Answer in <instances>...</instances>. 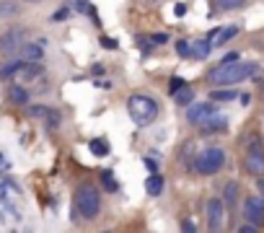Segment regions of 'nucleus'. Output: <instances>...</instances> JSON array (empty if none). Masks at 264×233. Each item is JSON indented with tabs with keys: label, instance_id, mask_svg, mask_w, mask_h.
Segmentation results:
<instances>
[{
	"label": "nucleus",
	"instance_id": "13",
	"mask_svg": "<svg viewBox=\"0 0 264 233\" xmlns=\"http://www.w3.org/2000/svg\"><path fill=\"white\" fill-rule=\"evenodd\" d=\"M210 50H212V44L208 39H197V42L189 47V57H194V60H208Z\"/></svg>",
	"mask_w": 264,
	"mask_h": 233
},
{
	"label": "nucleus",
	"instance_id": "1",
	"mask_svg": "<svg viewBox=\"0 0 264 233\" xmlns=\"http://www.w3.org/2000/svg\"><path fill=\"white\" fill-rule=\"evenodd\" d=\"M259 70L257 62H225V65H217L215 70H210L208 73V80L212 86H233V83H241V80L251 78Z\"/></svg>",
	"mask_w": 264,
	"mask_h": 233
},
{
	"label": "nucleus",
	"instance_id": "9",
	"mask_svg": "<svg viewBox=\"0 0 264 233\" xmlns=\"http://www.w3.org/2000/svg\"><path fill=\"white\" fill-rule=\"evenodd\" d=\"M200 130H202V135H212V132H223V130H228V119L223 114H217V112H212L210 116H205V119L197 124Z\"/></svg>",
	"mask_w": 264,
	"mask_h": 233
},
{
	"label": "nucleus",
	"instance_id": "5",
	"mask_svg": "<svg viewBox=\"0 0 264 233\" xmlns=\"http://www.w3.org/2000/svg\"><path fill=\"white\" fill-rule=\"evenodd\" d=\"M244 166H246V171L251 174V176H264V148L259 143V137H251L249 140Z\"/></svg>",
	"mask_w": 264,
	"mask_h": 233
},
{
	"label": "nucleus",
	"instance_id": "14",
	"mask_svg": "<svg viewBox=\"0 0 264 233\" xmlns=\"http://www.w3.org/2000/svg\"><path fill=\"white\" fill-rule=\"evenodd\" d=\"M163 176H160V174H151V176H148V181H145V189H148V194H151V197H158L160 192H163Z\"/></svg>",
	"mask_w": 264,
	"mask_h": 233
},
{
	"label": "nucleus",
	"instance_id": "24",
	"mask_svg": "<svg viewBox=\"0 0 264 233\" xmlns=\"http://www.w3.org/2000/svg\"><path fill=\"white\" fill-rule=\"evenodd\" d=\"M189 42H184V39H181V42H176V55L179 57H189Z\"/></svg>",
	"mask_w": 264,
	"mask_h": 233
},
{
	"label": "nucleus",
	"instance_id": "35",
	"mask_svg": "<svg viewBox=\"0 0 264 233\" xmlns=\"http://www.w3.org/2000/svg\"><path fill=\"white\" fill-rule=\"evenodd\" d=\"M262 99H264V83H262Z\"/></svg>",
	"mask_w": 264,
	"mask_h": 233
},
{
	"label": "nucleus",
	"instance_id": "25",
	"mask_svg": "<svg viewBox=\"0 0 264 233\" xmlns=\"http://www.w3.org/2000/svg\"><path fill=\"white\" fill-rule=\"evenodd\" d=\"M181 86H187L184 83V80H181V78H171V83H168V93H171V96H174V93L181 88Z\"/></svg>",
	"mask_w": 264,
	"mask_h": 233
},
{
	"label": "nucleus",
	"instance_id": "10",
	"mask_svg": "<svg viewBox=\"0 0 264 233\" xmlns=\"http://www.w3.org/2000/svg\"><path fill=\"white\" fill-rule=\"evenodd\" d=\"M212 112H215L212 104H205V101H200V104H189V109H187V122H189V124H200L205 116H210Z\"/></svg>",
	"mask_w": 264,
	"mask_h": 233
},
{
	"label": "nucleus",
	"instance_id": "15",
	"mask_svg": "<svg viewBox=\"0 0 264 233\" xmlns=\"http://www.w3.org/2000/svg\"><path fill=\"white\" fill-rule=\"evenodd\" d=\"M236 200H238V184L228 181L225 189H223V205L225 207H236Z\"/></svg>",
	"mask_w": 264,
	"mask_h": 233
},
{
	"label": "nucleus",
	"instance_id": "18",
	"mask_svg": "<svg viewBox=\"0 0 264 233\" xmlns=\"http://www.w3.org/2000/svg\"><path fill=\"white\" fill-rule=\"evenodd\" d=\"M88 148H91V153H94V156H99V158L109 156V143H106V140H91V143H88Z\"/></svg>",
	"mask_w": 264,
	"mask_h": 233
},
{
	"label": "nucleus",
	"instance_id": "17",
	"mask_svg": "<svg viewBox=\"0 0 264 233\" xmlns=\"http://www.w3.org/2000/svg\"><path fill=\"white\" fill-rule=\"evenodd\" d=\"M174 99H176V104H181V107H189V104L194 101V91H192V86H181V88L174 93Z\"/></svg>",
	"mask_w": 264,
	"mask_h": 233
},
{
	"label": "nucleus",
	"instance_id": "19",
	"mask_svg": "<svg viewBox=\"0 0 264 233\" xmlns=\"http://www.w3.org/2000/svg\"><path fill=\"white\" fill-rule=\"evenodd\" d=\"M101 186H104L106 192H117L119 189V184H117V179H114V174L106 169V171H101Z\"/></svg>",
	"mask_w": 264,
	"mask_h": 233
},
{
	"label": "nucleus",
	"instance_id": "21",
	"mask_svg": "<svg viewBox=\"0 0 264 233\" xmlns=\"http://www.w3.org/2000/svg\"><path fill=\"white\" fill-rule=\"evenodd\" d=\"M246 0H215V8L217 10H236V8H244Z\"/></svg>",
	"mask_w": 264,
	"mask_h": 233
},
{
	"label": "nucleus",
	"instance_id": "11",
	"mask_svg": "<svg viewBox=\"0 0 264 233\" xmlns=\"http://www.w3.org/2000/svg\"><path fill=\"white\" fill-rule=\"evenodd\" d=\"M238 31H241V29L236 26V23H231V26H223V29H215V31H210L208 42H210L212 47H223L225 42H231Z\"/></svg>",
	"mask_w": 264,
	"mask_h": 233
},
{
	"label": "nucleus",
	"instance_id": "32",
	"mask_svg": "<svg viewBox=\"0 0 264 233\" xmlns=\"http://www.w3.org/2000/svg\"><path fill=\"white\" fill-rule=\"evenodd\" d=\"M101 44L109 47V50H114V47H117V42H114V39H101Z\"/></svg>",
	"mask_w": 264,
	"mask_h": 233
},
{
	"label": "nucleus",
	"instance_id": "12",
	"mask_svg": "<svg viewBox=\"0 0 264 233\" xmlns=\"http://www.w3.org/2000/svg\"><path fill=\"white\" fill-rule=\"evenodd\" d=\"M18 55H21V60H24V62H39L44 57V50L39 44H24L18 50Z\"/></svg>",
	"mask_w": 264,
	"mask_h": 233
},
{
	"label": "nucleus",
	"instance_id": "4",
	"mask_svg": "<svg viewBox=\"0 0 264 233\" xmlns=\"http://www.w3.org/2000/svg\"><path fill=\"white\" fill-rule=\"evenodd\" d=\"M225 166V150L223 148H205L202 153L194 158V171L202 176H212Z\"/></svg>",
	"mask_w": 264,
	"mask_h": 233
},
{
	"label": "nucleus",
	"instance_id": "26",
	"mask_svg": "<svg viewBox=\"0 0 264 233\" xmlns=\"http://www.w3.org/2000/svg\"><path fill=\"white\" fill-rule=\"evenodd\" d=\"M67 16H70V8H60L57 13H52V21H65Z\"/></svg>",
	"mask_w": 264,
	"mask_h": 233
},
{
	"label": "nucleus",
	"instance_id": "22",
	"mask_svg": "<svg viewBox=\"0 0 264 233\" xmlns=\"http://www.w3.org/2000/svg\"><path fill=\"white\" fill-rule=\"evenodd\" d=\"M21 67H24V60H21V57H18V60H13V62H8L3 70H0V78H10V75H13V73H18V70Z\"/></svg>",
	"mask_w": 264,
	"mask_h": 233
},
{
	"label": "nucleus",
	"instance_id": "27",
	"mask_svg": "<svg viewBox=\"0 0 264 233\" xmlns=\"http://www.w3.org/2000/svg\"><path fill=\"white\" fill-rule=\"evenodd\" d=\"M151 42H153V44H166V42H168V34H153Z\"/></svg>",
	"mask_w": 264,
	"mask_h": 233
},
{
	"label": "nucleus",
	"instance_id": "30",
	"mask_svg": "<svg viewBox=\"0 0 264 233\" xmlns=\"http://www.w3.org/2000/svg\"><path fill=\"white\" fill-rule=\"evenodd\" d=\"M238 231H241V233H257V226H254V223H246V226H241Z\"/></svg>",
	"mask_w": 264,
	"mask_h": 233
},
{
	"label": "nucleus",
	"instance_id": "20",
	"mask_svg": "<svg viewBox=\"0 0 264 233\" xmlns=\"http://www.w3.org/2000/svg\"><path fill=\"white\" fill-rule=\"evenodd\" d=\"M10 101L18 104V107H24V104L29 101V91L21 88V86H13V88H10Z\"/></svg>",
	"mask_w": 264,
	"mask_h": 233
},
{
	"label": "nucleus",
	"instance_id": "28",
	"mask_svg": "<svg viewBox=\"0 0 264 233\" xmlns=\"http://www.w3.org/2000/svg\"><path fill=\"white\" fill-rule=\"evenodd\" d=\"M238 57H241L238 52H228V55H223V60H220V65H225V62H236V60H238Z\"/></svg>",
	"mask_w": 264,
	"mask_h": 233
},
{
	"label": "nucleus",
	"instance_id": "29",
	"mask_svg": "<svg viewBox=\"0 0 264 233\" xmlns=\"http://www.w3.org/2000/svg\"><path fill=\"white\" fill-rule=\"evenodd\" d=\"M174 13H176L179 18H181V16H187V5H184V3H176V5H174Z\"/></svg>",
	"mask_w": 264,
	"mask_h": 233
},
{
	"label": "nucleus",
	"instance_id": "33",
	"mask_svg": "<svg viewBox=\"0 0 264 233\" xmlns=\"http://www.w3.org/2000/svg\"><path fill=\"white\" fill-rule=\"evenodd\" d=\"M145 166L151 169V171H156V161H151V158H145Z\"/></svg>",
	"mask_w": 264,
	"mask_h": 233
},
{
	"label": "nucleus",
	"instance_id": "31",
	"mask_svg": "<svg viewBox=\"0 0 264 233\" xmlns=\"http://www.w3.org/2000/svg\"><path fill=\"white\" fill-rule=\"evenodd\" d=\"M181 231H197V228H194V223H192V220H184V223H181Z\"/></svg>",
	"mask_w": 264,
	"mask_h": 233
},
{
	"label": "nucleus",
	"instance_id": "7",
	"mask_svg": "<svg viewBox=\"0 0 264 233\" xmlns=\"http://www.w3.org/2000/svg\"><path fill=\"white\" fill-rule=\"evenodd\" d=\"M244 218L249 220V223H254L257 228L264 226V197H246L244 202Z\"/></svg>",
	"mask_w": 264,
	"mask_h": 233
},
{
	"label": "nucleus",
	"instance_id": "36",
	"mask_svg": "<svg viewBox=\"0 0 264 233\" xmlns=\"http://www.w3.org/2000/svg\"><path fill=\"white\" fill-rule=\"evenodd\" d=\"M0 220H3V213H0Z\"/></svg>",
	"mask_w": 264,
	"mask_h": 233
},
{
	"label": "nucleus",
	"instance_id": "3",
	"mask_svg": "<svg viewBox=\"0 0 264 233\" xmlns=\"http://www.w3.org/2000/svg\"><path fill=\"white\" fill-rule=\"evenodd\" d=\"M75 202H78V210L86 220H94L101 210V192L96 189L94 184H80L78 192H75Z\"/></svg>",
	"mask_w": 264,
	"mask_h": 233
},
{
	"label": "nucleus",
	"instance_id": "23",
	"mask_svg": "<svg viewBox=\"0 0 264 233\" xmlns=\"http://www.w3.org/2000/svg\"><path fill=\"white\" fill-rule=\"evenodd\" d=\"M50 112H52L50 107H31V109H29V114H31V116H39V119H44Z\"/></svg>",
	"mask_w": 264,
	"mask_h": 233
},
{
	"label": "nucleus",
	"instance_id": "8",
	"mask_svg": "<svg viewBox=\"0 0 264 233\" xmlns=\"http://www.w3.org/2000/svg\"><path fill=\"white\" fill-rule=\"evenodd\" d=\"M223 220H225V205H223L220 197H212V200L208 202V226H210V231H220Z\"/></svg>",
	"mask_w": 264,
	"mask_h": 233
},
{
	"label": "nucleus",
	"instance_id": "34",
	"mask_svg": "<svg viewBox=\"0 0 264 233\" xmlns=\"http://www.w3.org/2000/svg\"><path fill=\"white\" fill-rule=\"evenodd\" d=\"M257 186H259V194L264 197V179H259V181H257Z\"/></svg>",
	"mask_w": 264,
	"mask_h": 233
},
{
	"label": "nucleus",
	"instance_id": "6",
	"mask_svg": "<svg viewBox=\"0 0 264 233\" xmlns=\"http://www.w3.org/2000/svg\"><path fill=\"white\" fill-rule=\"evenodd\" d=\"M26 44V31L24 29H10L0 37V52L3 55H16Z\"/></svg>",
	"mask_w": 264,
	"mask_h": 233
},
{
	"label": "nucleus",
	"instance_id": "37",
	"mask_svg": "<svg viewBox=\"0 0 264 233\" xmlns=\"http://www.w3.org/2000/svg\"><path fill=\"white\" fill-rule=\"evenodd\" d=\"M31 3H37V0H31Z\"/></svg>",
	"mask_w": 264,
	"mask_h": 233
},
{
	"label": "nucleus",
	"instance_id": "16",
	"mask_svg": "<svg viewBox=\"0 0 264 233\" xmlns=\"http://www.w3.org/2000/svg\"><path fill=\"white\" fill-rule=\"evenodd\" d=\"M238 93H241V91H236V88H215V91L210 93V99H212V101H236Z\"/></svg>",
	"mask_w": 264,
	"mask_h": 233
},
{
	"label": "nucleus",
	"instance_id": "2",
	"mask_svg": "<svg viewBox=\"0 0 264 233\" xmlns=\"http://www.w3.org/2000/svg\"><path fill=\"white\" fill-rule=\"evenodd\" d=\"M127 112L132 116V122L140 127H148L158 119V104L151 96H145V93H132L127 101Z\"/></svg>",
	"mask_w": 264,
	"mask_h": 233
}]
</instances>
